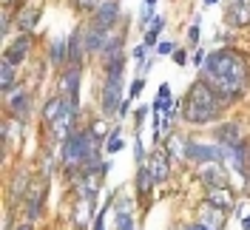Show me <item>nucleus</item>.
<instances>
[{
  "label": "nucleus",
  "instance_id": "1",
  "mask_svg": "<svg viewBox=\"0 0 250 230\" xmlns=\"http://www.w3.org/2000/svg\"><path fill=\"white\" fill-rule=\"evenodd\" d=\"M213 91L228 103L233 105L239 103L245 91H248V83H250V63L242 51L236 48H216L213 54H208L202 68V77Z\"/></svg>",
  "mask_w": 250,
  "mask_h": 230
},
{
  "label": "nucleus",
  "instance_id": "2",
  "mask_svg": "<svg viewBox=\"0 0 250 230\" xmlns=\"http://www.w3.org/2000/svg\"><path fill=\"white\" fill-rule=\"evenodd\" d=\"M176 108H179V114H182V120L188 125H210L216 120H222L228 103L205 80H196L188 88V94L182 97V103H176Z\"/></svg>",
  "mask_w": 250,
  "mask_h": 230
},
{
  "label": "nucleus",
  "instance_id": "3",
  "mask_svg": "<svg viewBox=\"0 0 250 230\" xmlns=\"http://www.w3.org/2000/svg\"><path fill=\"white\" fill-rule=\"evenodd\" d=\"M105 71V83H103V97H100V111H103V120H111L120 114L123 105V74H125V57L123 60H114L108 65H103Z\"/></svg>",
  "mask_w": 250,
  "mask_h": 230
},
{
  "label": "nucleus",
  "instance_id": "4",
  "mask_svg": "<svg viewBox=\"0 0 250 230\" xmlns=\"http://www.w3.org/2000/svg\"><path fill=\"white\" fill-rule=\"evenodd\" d=\"M77 117H80V103L74 100H68L65 97V105H62V114L54 120V123L48 125V131H51V139L54 142H65V139L71 137L74 131H77Z\"/></svg>",
  "mask_w": 250,
  "mask_h": 230
},
{
  "label": "nucleus",
  "instance_id": "5",
  "mask_svg": "<svg viewBox=\"0 0 250 230\" xmlns=\"http://www.w3.org/2000/svg\"><path fill=\"white\" fill-rule=\"evenodd\" d=\"M3 108L12 120H26L31 114V94L26 88H12L9 94H3Z\"/></svg>",
  "mask_w": 250,
  "mask_h": 230
},
{
  "label": "nucleus",
  "instance_id": "6",
  "mask_svg": "<svg viewBox=\"0 0 250 230\" xmlns=\"http://www.w3.org/2000/svg\"><path fill=\"white\" fill-rule=\"evenodd\" d=\"M46 190H48V176H37L31 182V190H29V196H26V222H37L43 216Z\"/></svg>",
  "mask_w": 250,
  "mask_h": 230
},
{
  "label": "nucleus",
  "instance_id": "7",
  "mask_svg": "<svg viewBox=\"0 0 250 230\" xmlns=\"http://www.w3.org/2000/svg\"><path fill=\"white\" fill-rule=\"evenodd\" d=\"M145 168L151 170L156 185L168 182V176H171V156H168V151L162 145H154V151L145 156Z\"/></svg>",
  "mask_w": 250,
  "mask_h": 230
},
{
  "label": "nucleus",
  "instance_id": "8",
  "mask_svg": "<svg viewBox=\"0 0 250 230\" xmlns=\"http://www.w3.org/2000/svg\"><path fill=\"white\" fill-rule=\"evenodd\" d=\"M120 17H123V6H120V0H100L97 12L91 15V23H97L100 29L114 31V26L120 23Z\"/></svg>",
  "mask_w": 250,
  "mask_h": 230
},
{
  "label": "nucleus",
  "instance_id": "9",
  "mask_svg": "<svg viewBox=\"0 0 250 230\" xmlns=\"http://www.w3.org/2000/svg\"><path fill=\"white\" fill-rule=\"evenodd\" d=\"M80 83H83V65H65L60 74V94L80 103Z\"/></svg>",
  "mask_w": 250,
  "mask_h": 230
},
{
  "label": "nucleus",
  "instance_id": "10",
  "mask_svg": "<svg viewBox=\"0 0 250 230\" xmlns=\"http://www.w3.org/2000/svg\"><path fill=\"white\" fill-rule=\"evenodd\" d=\"M199 179H202L205 188H230V173H228V165H222V162L202 165Z\"/></svg>",
  "mask_w": 250,
  "mask_h": 230
},
{
  "label": "nucleus",
  "instance_id": "11",
  "mask_svg": "<svg viewBox=\"0 0 250 230\" xmlns=\"http://www.w3.org/2000/svg\"><path fill=\"white\" fill-rule=\"evenodd\" d=\"M31 34H17L15 40L9 43V46L3 48V60H9V63H15L17 68L26 63V57L31 54Z\"/></svg>",
  "mask_w": 250,
  "mask_h": 230
},
{
  "label": "nucleus",
  "instance_id": "12",
  "mask_svg": "<svg viewBox=\"0 0 250 230\" xmlns=\"http://www.w3.org/2000/svg\"><path fill=\"white\" fill-rule=\"evenodd\" d=\"M225 20L233 29H248L250 26V0H230L225 9Z\"/></svg>",
  "mask_w": 250,
  "mask_h": 230
},
{
  "label": "nucleus",
  "instance_id": "13",
  "mask_svg": "<svg viewBox=\"0 0 250 230\" xmlns=\"http://www.w3.org/2000/svg\"><path fill=\"white\" fill-rule=\"evenodd\" d=\"M94 202L97 199H77L74 210H71V222H74V230H94Z\"/></svg>",
  "mask_w": 250,
  "mask_h": 230
},
{
  "label": "nucleus",
  "instance_id": "14",
  "mask_svg": "<svg viewBox=\"0 0 250 230\" xmlns=\"http://www.w3.org/2000/svg\"><path fill=\"white\" fill-rule=\"evenodd\" d=\"M85 54V23H80L77 29L68 34V65H83Z\"/></svg>",
  "mask_w": 250,
  "mask_h": 230
},
{
  "label": "nucleus",
  "instance_id": "15",
  "mask_svg": "<svg viewBox=\"0 0 250 230\" xmlns=\"http://www.w3.org/2000/svg\"><path fill=\"white\" fill-rule=\"evenodd\" d=\"M111 40V31L108 29H100L97 23H85V54H97L105 48V43Z\"/></svg>",
  "mask_w": 250,
  "mask_h": 230
},
{
  "label": "nucleus",
  "instance_id": "16",
  "mask_svg": "<svg viewBox=\"0 0 250 230\" xmlns=\"http://www.w3.org/2000/svg\"><path fill=\"white\" fill-rule=\"evenodd\" d=\"M205 202L219 208V210H225V213H230L236 208V196L230 188H205Z\"/></svg>",
  "mask_w": 250,
  "mask_h": 230
},
{
  "label": "nucleus",
  "instance_id": "17",
  "mask_svg": "<svg viewBox=\"0 0 250 230\" xmlns=\"http://www.w3.org/2000/svg\"><path fill=\"white\" fill-rule=\"evenodd\" d=\"M213 137H216L219 145H228V148H233V145H239V142H245V137H242V125L233 123V120L219 123L216 128H213Z\"/></svg>",
  "mask_w": 250,
  "mask_h": 230
},
{
  "label": "nucleus",
  "instance_id": "18",
  "mask_svg": "<svg viewBox=\"0 0 250 230\" xmlns=\"http://www.w3.org/2000/svg\"><path fill=\"white\" fill-rule=\"evenodd\" d=\"M43 17V6H23L20 12H15V26L20 34H31V29L37 26V20Z\"/></svg>",
  "mask_w": 250,
  "mask_h": 230
},
{
  "label": "nucleus",
  "instance_id": "19",
  "mask_svg": "<svg viewBox=\"0 0 250 230\" xmlns=\"http://www.w3.org/2000/svg\"><path fill=\"white\" fill-rule=\"evenodd\" d=\"M196 222L208 225L210 230H222L225 222H228V213L219 210V208H213V205H208V202H202V205H199V219H196Z\"/></svg>",
  "mask_w": 250,
  "mask_h": 230
},
{
  "label": "nucleus",
  "instance_id": "20",
  "mask_svg": "<svg viewBox=\"0 0 250 230\" xmlns=\"http://www.w3.org/2000/svg\"><path fill=\"white\" fill-rule=\"evenodd\" d=\"M31 182H34V179H31L26 170L15 173V179H12V185H9V205L26 199V196H29V190H31Z\"/></svg>",
  "mask_w": 250,
  "mask_h": 230
},
{
  "label": "nucleus",
  "instance_id": "21",
  "mask_svg": "<svg viewBox=\"0 0 250 230\" xmlns=\"http://www.w3.org/2000/svg\"><path fill=\"white\" fill-rule=\"evenodd\" d=\"M125 34H111V40L105 43V48L100 51V63L103 65H108V63H114V60H123L125 57Z\"/></svg>",
  "mask_w": 250,
  "mask_h": 230
},
{
  "label": "nucleus",
  "instance_id": "22",
  "mask_svg": "<svg viewBox=\"0 0 250 230\" xmlns=\"http://www.w3.org/2000/svg\"><path fill=\"white\" fill-rule=\"evenodd\" d=\"M48 63L54 68H65L68 65V37H57L51 46H48Z\"/></svg>",
  "mask_w": 250,
  "mask_h": 230
},
{
  "label": "nucleus",
  "instance_id": "23",
  "mask_svg": "<svg viewBox=\"0 0 250 230\" xmlns=\"http://www.w3.org/2000/svg\"><path fill=\"white\" fill-rule=\"evenodd\" d=\"M188 137H179V134H173V137L165 139V151L171 156V162H179V159H185L188 162Z\"/></svg>",
  "mask_w": 250,
  "mask_h": 230
},
{
  "label": "nucleus",
  "instance_id": "24",
  "mask_svg": "<svg viewBox=\"0 0 250 230\" xmlns=\"http://www.w3.org/2000/svg\"><path fill=\"white\" fill-rule=\"evenodd\" d=\"M17 77H20V68H17L15 63L0 60V91H3V94L12 91V88H15V83H17Z\"/></svg>",
  "mask_w": 250,
  "mask_h": 230
},
{
  "label": "nucleus",
  "instance_id": "25",
  "mask_svg": "<svg viewBox=\"0 0 250 230\" xmlns=\"http://www.w3.org/2000/svg\"><path fill=\"white\" fill-rule=\"evenodd\" d=\"M134 185H137V193H140L142 199H148V196H151V190L156 188V179L151 176V170L145 168V162L137 168V182H134Z\"/></svg>",
  "mask_w": 250,
  "mask_h": 230
},
{
  "label": "nucleus",
  "instance_id": "26",
  "mask_svg": "<svg viewBox=\"0 0 250 230\" xmlns=\"http://www.w3.org/2000/svg\"><path fill=\"white\" fill-rule=\"evenodd\" d=\"M62 105H65V97H62V94L51 97L46 105H43V123H46V125L54 123V120H57V117L62 114Z\"/></svg>",
  "mask_w": 250,
  "mask_h": 230
},
{
  "label": "nucleus",
  "instance_id": "27",
  "mask_svg": "<svg viewBox=\"0 0 250 230\" xmlns=\"http://www.w3.org/2000/svg\"><path fill=\"white\" fill-rule=\"evenodd\" d=\"M97 6H100V0H71V9L77 15H94Z\"/></svg>",
  "mask_w": 250,
  "mask_h": 230
},
{
  "label": "nucleus",
  "instance_id": "28",
  "mask_svg": "<svg viewBox=\"0 0 250 230\" xmlns=\"http://www.w3.org/2000/svg\"><path fill=\"white\" fill-rule=\"evenodd\" d=\"M123 139H120V128H114V131H111L108 134V142H105V151L108 153H117V151H123Z\"/></svg>",
  "mask_w": 250,
  "mask_h": 230
},
{
  "label": "nucleus",
  "instance_id": "29",
  "mask_svg": "<svg viewBox=\"0 0 250 230\" xmlns=\"http://www.w3.org/2000/svg\"><path fill=\"white\" fill-rule=\"evenodd\" d=\"M88 128L94 131V137L108 139V137H105V120H94V123H88Z\"/></svg>",
  "mask_w": 250,
  "mask_h": 230
},
{
  "label": "nucleus",
  "instance_id": "30",
  "mask_svg": "<svg viewBox=\"0 0 250 230\" xmlns=\"http://www.w3.org/2000/svg\"><path fill=\"white\" fill-rule=\"evenodd\" d=\"M3 37H9V31H12V9H3Z\"/></svg>",
  "mask_w": 250,
  "mask_h": 230
},
{
  "label": "nucleus",
  "instance_id": "31",
  "mask_svg": "<svg viewBox=\"0 0 250 230\" xmlns=\"http://www.w3.org/2000/svg\"><path fill=\"white\" fill-rule=\"evenodd\" d=\"M145 88V80H134V85H131V91H128V100H137Z\"/></svg>",
  "mask_w": 250,
  "mask_h": 230
},
{
  "label": "nucleus",
  "instance_id": "32",
  "mask_svg": "<svg viewBox=\"0 0 250 230\" xmlns=\"http://www.w3.org/2000/svg\"><path fill=\"white\" fill-rule=\"evenodd\" d=\"M162 29H165V17H162V15H156L154 20L148 23V31H156V34H159Z\"/></svg>",
  "mask_w": 250,
  "mask_h": 230
},
{
  "label": "nucleus",
  "instance_id": "33",
  "mask_svg": "<svg viewBox=\"0 0 250 230\" xmlns=\"http://www.w3.org/2000/svg\"><path fill=\"white\" fill-rule=\"evenodd\" d=\"M23 6H29V0H3V9H15V12H20Z\"/></svg>",
  "mask_w": 250,
  "mask_h": 230
},
{
  "label": "nucleus",
  "instance_id": "34",
  "mask_svg": "<svg viewBox=\"0 0 250 230\" xmlns=\"http://www.w3.org/2000/svg\"><path fill=\"white\" fill-rule=\"evenodd\" d=\"M111 208V205H108ZM108 208H103L100 213H97V222H94V230H105V213H108Z\"/></svg>",
  "mask_w": 250,
  "mask_h": 230
},
{
  "label": "nucleus",
  "instance_id": "35",
  "mask_svg": "<svg viewBox=\"0 0 250 230\" xmlns=\"http://www.w3.org/2000/svg\"><path fill=\"white\" fill-rule=\"evenodd\" d=\"M171 57H173V63H179V65H185V63H188V54H185V48H176V51H173Z\"/></svg>",
  "mask_w": 250,
  "mask_h": 230
},
{
  "label": "nucleus",
  "instance_id": "36",
  "mask_svg": "<svg viewBox=\"0 0 250 230\" xmlns=\"http://www.w3.org/2000/svg\"><path fill=\"white\" fill-rule=\"evenodd\" d=\"M188 43H193V46L199 43V26H190L188 29Z\"/></svg>",
  "mask_w": 250,
  "mask_h": 230
},
{
  "label": "nucleus",
  "instance_id": "37",
  "mask_svg": "<svg viewBox=\"0 0 250 230\" xmlns=\"http://www.w3.org/2000/svg\"><path fill=\"white\" fill-rule=\"evenodd\" d=\"M173 51H176L173 43H159V46H156V54H173Z\"/></svg>",
  "mask_w": 250,
  "mask_h": 230
},
{
  "label": "nucleus",
  "instance_id": "38",
  "mask_svg": "<svg viewBox=\"0 0 250 230\" xmlns=\"http://www.w3.org/2000/svg\"><path fill=\"white\" fill-rule=\"evenodd\" d=\"M148 111H151V108H140V111L134 114V125H137V128H140V125H142V120L148 117Z\"/></svg>",
  "mask_w": 250,
  "mask_h": 230
},
{
  "label": "nucleus",
  "instance_id": "39",
  "mask_svg": "<svg viewBox=\"0 0 250 230\" xmlns=\"http://www.w3.org/2000/svg\"><path fill=\"white\" fill-rule=\"evenodd\" d=\"M156 37H159V34H156V31H145V40H142V43H145V46L151 48L156 43Z\"/></svg>",
  "mask_w": 250,
  "mask_h": 230
},
{
  "label": "nucleus",
  "instance_id": "40",
  "mask_svg": "<svg viewBox=\"0 0 250 230\" xmlns=\"http://www.w3.org/2000/svg\"><path fill=\"white\" fill-rule=\"evenodd\" d=\"M145 54H148V46L142 43L140 48H134V60H145Z\"/></svg>",
  "mask_w": 250,
  "mask_h": 230
},
{
  "label": "nucleus",
  "instance_id": "41",
  "mask_svg": "<svg viewBox=\"0 0 250 230\" xmlns=\"http://www.w3.org/2000/svg\"><path fill=\"white\" fill-rule=\"evenodd\" d=\"M205 60H208V54H205L202 48H199V51H196V54H193V63H196V65H202Z\"/></svg>",
  "mask_w": 250,
  "mask_h": 230
},
{
  "label": "nucleus",
  "instance_id": "42",
  "mask_svg": "<svg viewBox=\"0 0 250 230\" xmlns=\"http://www.w3.org/2000/svg\"><path fill=\"white\" fill-rule=\"evenodd\" d=\"M185 230H210L208 225H202V222H193V225H188Z\"/></svg>",
  "mask_w": 250,
  "mask_h": 230
},
{
  "label": "nucleus",
  "instance_id": "43",
  "mask_svg": "<svg viewBox=\"0 0 250 230\" xmlns=\"http://www.w3.org/2000/svg\"><path fill=\"white\" fill-rule=\"evenodd\" d=\"M128 114V100H123V105H120V117H125Z\"/></svg>",
  "mask_w": 250,
  "mask_h": 230
},
{
  "label": "nucleus",
  "instance_id": "44",
  "mask_svg": "<svg viewBox=\"0 0 250 230\" xmlns=\"http://www.w3.org/2000/svg\"><path fill=\"white\" fill-rule=\"evenodd\" d=\"M15 230H34V228H31V222H23V225H17Z\"/></svg>",
  "mask_w": 250,
  "mask_h": 230
},
{
  "label": "nucleus",
  "instance_id": "45",
  "mask_svg": "<svg viewBox=\"0 0 250 230\" xmlns=\"http://www.w3.org/2000/svg\"><path fill=\"white\" fill-rule=\"evenodd\" d=\"M242 228H245V230H250V216H245V219H242Z\"/></svg>",
  "mask_w": 250,
  "mask_h": 230
},
{
  "label": "nucleus",
  "instance_id": "46",
  "mask_svg": "<svg viewBox=\"0 0 250 230\" xmlns=\"http://www.w3.org/2000/svg\"><path fill=\"white\" fill-rule=\"evenodd\" d=\"M248 170H250V142H248ZM248 185H250V176H248Z\"/></svg>",
  "mask_w": 250,
  "mask_h": 230
},
{
  "label": "nucleus",
  "instance_id": "47",
  "mask_svg": "<svg viewBox=\"0 0 250 230\" xmlns=\"http://www.w3.org/2000/svg\"><path fill=\"white\" fill-rule=\"evenodd\" d=\"M213 3H219V0H202V6H213Z\"/></svg>",
  "mask_w": 250,
  "mask_h": 230
},
{
  "label": "nucleus",
  "instance_id": "48",
  "mask_svg": "<svg viewBox=\"0 0 250 230\" xmlns=\"http://www.w3.org/2000/svg\"><path fill=\"white\" fill-rule=\"evenodd\" d=\"M128 230H137V225H134V228H128Z\"/></svg>",
  "mask_w": 250,
  "mask_h": 230
}]
</instances>
